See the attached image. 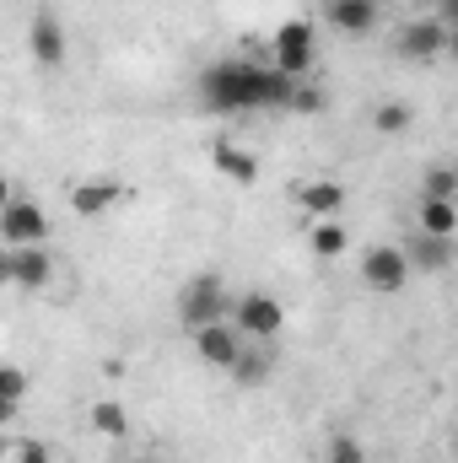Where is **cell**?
Returning <instances> with one entry per match:
<instances>
[{"label":"cell","mask_w":458,"mask_h":463,"mask_svg":"<svg viewBox=\"0 0 458 463\" xmlns=\"http://www.w3.org/2000/svg\"><path fill=\"white\" fill-rule=\"evenodd\" d=\"M92 431L109 437V442H124V437H129V415H124L119 399H98V404H92Z\"/></svg>","instance_id":"18"},{"label":"cell","mask_w":458,"mask_h":463,"mask_svg":"<svg viewBox=\"0 0 458 463\" xmlns=\"http://www.w3.org/2000/svg\"><path fill=\"white\" fill-rule=\"evenodd\" d=\"M324 103H329V98H324L319 87H297L286 109H291V114H324Z\"/></svg>","instance_id":"24"},{"label":"cell","mask_w":458,"mask_h":463,"mask_svg":"<svg viewBox=\"0 0 458 463\" xmlns=\"http://www.w3.org/2000/svg\"><path fill=\"white\" fill-rule=\"evenodd\" d=\"M49 280H54V259H49L43 242H33V248H11V286L43 291Z\"/></svg>","instance_id":"13"},{"label":"cell","mask_w":458,"mask_h":463,"mask_svg":"<svg viewBox=\"0 0 458 463\" xmlns=\"http://www.w3.org/2000/svg\"><path fill=\"white\" fill-rule=\"evenodd\" d=\"M178 318H184V329H200V324H222V318H232V291L222 286L216 269L189 275V286L178 291Z\"/></svg>","instance_id":"2"},{"label":"cell","mask_w":458,"mask_h":463,"mask_svg":"<svg viewBox=\"0 0 458 463\" xmlns=\"http://www.w3.org/2000/svg\"><path fill=\"white\" fill-rule=\"evenodd\" d=\"M458 194V173L453 167H432L426 178H421V200H453Z\"/></svg>","instance_id":"21"},{"label":"cell","mask_w":458,"mask_h":463,"mask_svg":"<svg viewBox=\"0 0 458 463\" xmlns=\"http://www.w3.org/2000/svg\"><path fill=\"white\" fill-rule=\"evenodd\" d=\"M16 189H11V178H0V211H5V200H11Z\"/></svg>","instance_id":"27"},{"label":"cell","mask_w":458,"mask_h":463,"mask_svg":"<svg viewBox=\"0 0 458 463\" xmlns=\"http://www.w3.org/2000/svg\"><path fill=\"white\" fill-rule=\"evenodd\" d=\"M308 248H313L319 259H340L345 248H350V232H345L340 222H313V227H308Z\"/></svg>","instance_id":"19"},{"label":"cell","mask_w":458,"mask_h":463,"mask_svg":"<svg viewBox=\"0 0 458 463\" xmlns=\"http://www.w3.org/2000/svg\"><path fill=\"white\" fill-rule=\"evenodd\" d=\"M448 43H453V33H448V22H437V16H415V22H405L399 38H394L399 60H410V65H432V60H443Z\"/></svg>","instance_id":"4"},{"label":"cell","mask_w":458,"mask_h":463,"mask_svg":"<svg viewBox=\"0 0 458 463\" xmlns=\"http://www.w3.org/2000/svg\"><path fill=\"white\" fill-rule=\"evenodd\" d=\"M361 280H367V291H383V297L405 291V286H410V264H405L399 242H377V248H367V253H361Z\"/></svg>","instance_id":"6"},{"label":"cell","mask_w":458,"mask_h":463,"mask_svg":"<svg viewBox=\"0 0 458 463\" xmlns=\"http://www.w3.org/2000/svg\"><path fill=\"white\" fill-rule=\"evenodd\" d=\"M135 463H157V458H135Z\"/></svg>","instance_id":"29"},{"label":"cell","mask_w":458,"mask_h":463,"mask_svg":"<svg viewBox=\"0 0 458 463\" xmlns=\"http://www.w3.org/2000/svg\"><path fill=\"white\" fill-rule=\"evenodd\" d=\"M27 54H33L43 71H60V65H65L71 38H65V27H60L49 11H38V16H33V27H27Z\"/></svg>","instance_id":"10"},{"label":"cell","mask_w":458,"mask_h":463,"mask_svg":"<svg viewBox=\"0 0 458 463\" xmlns=\"http://www.w3.org/2000/svg\"><path fill=\"white\" fill-rule=\"evenodd\" d=\"M410 124H415V109L399 103V98H388V103L372 109V135H405Z\"/></svg>","instance_id":"20"},{"label":"cell","mask_w":458,"mask_h":463,"mask_svg":"<svg viewBox=\"0 0 458 463\" xmlns=\"http://www.w3.org/2000/svg\"><path fill=\"white\" fill-rule=\"evenodd\" d=\"M27 388H33V377H27L22 366L0 361V399H5V404H22V399H27Z\"/></svg>","instance_id":"22"},{"label":"cell","mask_w":458,"mask_h":463,"mask_svg":"<svg viewBox=\"0 0 458 463\" xmlns=\"http://www.w3.org/2000/svg\"><path fill=\"white\" fill-rule=\"evenodd\" d=\"M16 463H54V453H49V442L27 437V442H16Z\"/></svg>","instance_id":"25"},{"label":"cell","mask_w":458,"mask_h":463,"mask_svg":"<svg viewBox=\"0 0 458 463\" xmlns=\"http://www.w3.org/2000/svg\"><path fill=\"white\" fill-rule=\"evenodd\" d=\"M227 372H232L237 388H259V383H270V372H275V350H270V340H259V345L243 340V350H237V361H232Z\"/></svg>","instance_id":"16"},{"label":"cell","mask_w":458,"mask_h":463,"mask_svg":"<svg viewBox=\"0 0 458 463\" xmlns=\"http://www.w3.org/2000/svg\"><path fill=\"white\" fill-rule=\"evenodd\" d=\"M189 340H195V355H200L205 366H216V372H227L232 361H237V350H243V335L232 329L227 318H222V324H200V329H189Z\"/></svg>","instance_id":"9"},{"label":"cell","mask_w":458,"mask_h":463,"mask_svg":"<svg viewBox=\"0 0 458 463\" xmlns=\"http://www.w3.org/2000/svg\"><path fill=\"white\" fill-rule=\"evenodd\" d=\"M399 253H405V264H410V275H443V269H453V237H432V232H410V237L399 242Z\"/></svg>","instance_id":"8"},{"label":"cell","mask_w":458,"mask_h":463,"mask_svg":"<svg viewBox=\"0 0 458 463\" xmlns=\"http://www.w3.org/2000/svg\"><path fill=\"white\" fill-rule=\"evenodd\" d=\"M0 286H11V248H0Z\"/></svg>","instance_id":"26"},{"label":"cell","mask_w":458,"mask_h":463,"mask_svg":"<svg viewBox=\"0 0 458 463\" xmlns=\"http://www.w3.org/2000/svg\"><path fill=\"white\" fill-rule=\"evenodd\" d=\"M324 463H367V448H361L356 437H335L329 453H324Z\"/></svg>","instance_id":"23"},{"label":"cell","mask_w":458,"mask_h":463,"mask_svg":"<svg viewBox=\"0 0 458 463\" xmlns=\"http://www.w3.org/2000/svg\"><path fill=\"white\" fill-rule=\"evenodd\" d=\"M227 324L243 340H275V335L286 329V307H281V297H270V291H243V297H232Z\"/></svg>","instance_id":"3"},{"label":"cell","mask_w":458,"mask_h":463,"mask_svg":"<svg viewBox=\"0 0 458 463\" xmlns=\"http://www.w3.org/2000/svg\"><path fill=\"white\" fill-rule=\"evenodd\" d=\"M211 167H216L227 184H237V189L259 184V162H253V151H243L237 140H216V146H211Z\"/></svg>","instance_id":"15"},{"label":"cell","mask_w":458,"mask_h":463,"mask_svg":"<svg viewBox=\"0 0 458 463\" xmlns=\"http://www.w3.org/2000/svg\"><path fill=\"white\" fill-rule=\"evenodd\" d=\"M415 232H432V237H453V232H458V205H453V200H421Z\"/></svg>","instance_id":"17"},{"label":"cell","mask_w":458,"mask_h":463,"mask_svg":"<svg viewBox=\"0 0 458 463\" xmlns=\"http://www.w3.org/2000/svg\"><path fill=\"white\" fill-rule=\"evenodd\" d=\"M119 200H124V184H119V178H87V184H76V189H71V211H76L81 222H92V216L114 211Z\"/></svg>","instance_id":"12"},{"label":"cell","mask_w":458,"mask_h":463,"mask_svg":"<svg viewBox=\"0 0 458 463\" xmlns=\"http://www.w3.org/2000/svg\"><path fill=\"white\" fill-rule=\"evenodd\" d=\"M319 60V38H313V22H281L275 27V71L281 76H308Z\"/></svg>","instance_id":"5"},{"label":"cell","mask_w":458,"mask_h":463,"mask_svg":"<svg viewBox=\"0 0 458 463\" xmlns=\"http://www.w3.org/2000/svg\"><path fill=\"white\" fill-rule=\"evenodd\" d=\"M297 205H302L313 222H340L345 189L335 184V178H313V184H297Z\"/></svg>","instance_id":"14"},{"label":"cell","mask_w":458,"mask_h":463,"mask_svg":"<svg viewBox=\"0 0 458 463\" xmlns=\"http://www.w3.org/2000/svg\"><path fill=\"white\" fill-rule=\"evenodd\" d=\"M43 237H49V216H43V205L11 194L5 211H0V242H5V248H33V242H43Z\"/></svg>","instance_id":"7"},{"label":"cell","mask_w":458,"mask_h":463,"mask_svg":"<svg viewBox=\"0 0 458 463\" xmlns=\"http://www.w3.org/2000/svg\"><path fill=\"white\" fill-rule=\"evenodd\" d=\"M11 415H16V404H5V399H0V426H5Z\"/></svg>","instance_id":"28"},{"label":"cell","mask_w":458,"mask_h":463,"mask_svg":"<svg viewBox=\"0 0 458 463\" xmlns=\"http://www.w3.org/2000/svg\"><path fill=\"white\" fill-rule=\"evenodd\" d=\"M297 92L291 76H281L275 65H253V60H216L200 76V109L205 114H253V109H286Z\"/></svg>","instance_id":"1"},{"label":"cell","mask_w":458,"mask_h":463,"mask_svg":"<svg viewBox=\"0 0 458 463\" xmlns=\"http://www.w3.org/2000/svg\"><path fill=\"white\" fill-rule=\"evenodd\" d=\"M324 16L345 38H367L377 27V16H383V0H324Z\"/></svg>","instance_id":"11"},{"label":"cell","mask_w":458,"mask_h":463,"mask_svg":"<svg viewBox=\"0 0 458 463\" xmlns=\"http://www.w3.org/2000/svg\"><path fill=\"white\" fill-rule=\"evenodd\" d=\"M27 5H43V0H27Z\"/></svg>","instance_id":"30"}]
</instances>
